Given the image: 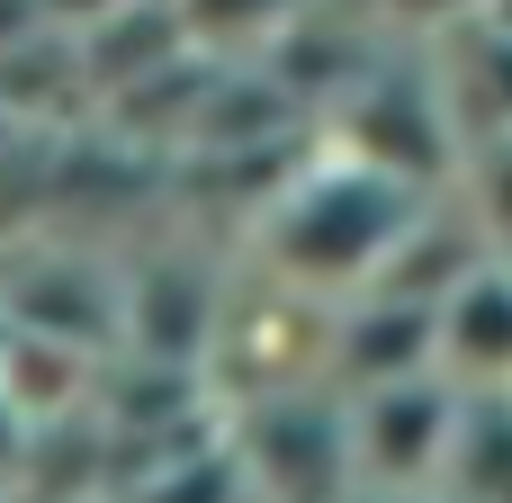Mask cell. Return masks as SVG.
Here are the masks:
<instances>
[{"label": "cell", "instance_id": "2", "mask_svg": "<svg viewBox=\"0 0 512 503\" xmlns=\"http://www.w3.org/2000/svg\"><path fill=\"white\" fill-rule=\"evenodd\" d=\"M333 153L360 162V171H378V180H396V189H414V198L468 162V144H459V126H450V108H441L432 63H405V72L369 63V72L342 90V135H333Z\"/></svg>", "mask_w": 512, "mask_h": 503}, {"label": "cell", "instance_id": "4", "mask_svg": "<svg viewBox=\"0 0 512 503\" xmlns=\"http://www.w3.org/2000/svg\"><path fill=\"white\" fill-rule=\"evenodd\" d=\"M441 378L459 396H512V261L486 252L450 297H441Z\"/></svg>", "mask_w": 512, "mask_h": 503}, {"label": "cell", "instance_id": "7", "mask_svg": "<svg viewBox=\"0 0 512 503\" xmlns=\"http://www.w3.org/2000/svg\"><path fill=\"white\" fill-rule=\"evenodd\" d=\"M387 18H405V27H468L486 0H378Z\"/></svg>", "mask_w": 512, "mask_h": 503}, {"label": "cell", "instance_id": "6", "mask_svg": "<svg viewBox=\"0 0 512 503\" xmlns=\"http://www.w3.org/2000/svg\"><path fill=\"white\" fill-rule=\"evenodd\" d=\"M180 9V36H207V45H252V36H279L306 0H171Z\"/></svg>", "mask_w": 512, "mask_h": 503}, {"label": "cell", "instance_id": "8", "mask_svg": "<svg viewBox=\"0 0 512 503\" xmlns=\"http://www.w3.org/2000/svg\"><path fill=\"white\" fill-rule=\"evenodd\" d=\"M126 0H36V18H81V27H99V18H117Z\"/></svg>", "mask_w": 512, "mask_h": 503}, {"label": "cell", "instance_id": "1", "mask_svg": "<svg viewBox=\"0 0 512 503\" xmlns=\"http://www.w3.org/2000/svg\"><path fill=\"white\" fill-rule=\"evenodd\" d=\"M432 198H414V189H396V180H378V171H360V162H342L333 144L261 207V261H270V279L288 288V297H306V306H324V297H360L387 261H396V243H405V225L423 216Z\"/></svg>", "mask_w": 512, "mask_h": 503}, {"label": "cell", "instance_id": "10", "mask_svg": "<svg viewBox=\"0 0 512 503\" xmlns=\"http://www.w3.org/2000/svg\"><path fill=\"white\" fill-rule=\"evenodd\" d=\"M369 503H441V495H369Z\"/></svg>", "mask_w": 512, "mask_h": 503}, {"label": "cell", "instance_id": "3", "mask_svg": "<svg viewBox=\"0 0 512 503\" xmlns=\"http://www.w3.org/2000/svg\"><path fill=\"white\" fill-rule=\"evenodd\" d=\"M459 387L432 369V378H396V387H369V396H342V432H351V486L360 495H432L441 486V459H450V432H459Z\"/></svg>", "mask_w": 512, "mask_h": 503}, {"label": "cell", "instance_id": "5", "mask_svg": "<svg viewBox=\"0 0 512 503\" xmlns=\"http://www.w3.org/2000/svg\"><path fill=\"white\" fill-rule=\"evenodd\" d=\"M441 503H512V396H468L450 459H441Z\"/></svg>", "mask_w": 512, "mask_h": 503}, {"label": "cell", "instance_id": "9", "mask_svg": "<svg viewBox=\"0 0 512 503\" xmlns=\"http://www.w3.org/2000/svg\"><path fill=\"white\" fill-rule=\"evenodd\" d=\"M477 27H495V36L512 45V0H486V9H477Z\"/></svg>", "mask_w": 512, "mask_h": 503}]
</instances>
